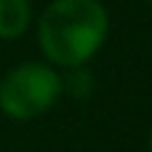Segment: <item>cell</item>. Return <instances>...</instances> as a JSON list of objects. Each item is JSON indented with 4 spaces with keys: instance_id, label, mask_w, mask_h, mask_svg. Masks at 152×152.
Returning a JSON list of instances; mask_svg holds the SVG:
<instances>
[{
    "instance_id": "obj_1",
    "label": "cell",
    "mask_w": 152,
    "mask_h": 152,
    "mask_svg": "<svg viewBox=\"0 0 152 152\" xmlns=\"http://www.w3.org/2000/svg\"><path fill=\"white\" fill-rule=\"evenodd\" d=\"M35 37L59 72L88 67L110 37V11L102 0H51L35 19Z\"/></svg>"
},
{
    "instance_id": "obj_2",
    "label": "cell",
    "mask_w": 152,
    "mask_h": 152,
    "mask_svg": "<svg viewBox=\"0 0 152 152\" xmlns=\"http://www.w3.org/2000/svg\"><path fill=\"white\" fill-rule=\"evenodd\" d=\"M61 96V72L48 61H19L0 77V112L16 123L43 118Z\"/></svg>"
},
{
    "instance_id": "obj_3",
    "label": "cell",
    "mask_w": 152,
    "mask_h": 152,
    "mask_svg": "<svg viewBox=\"0 0 152 152\" xmlns=\"http://www.w3.org/2000/svg\"><path fill=\"white\" fill-rule=\"evenodd\" d=\"M29 0H0V40H19L32 27Z\"/></svg>"
},
{
    "instance_id": "obj_5",
    "label": "cell",
    "mask_w": 152,
    "mask_h": 152,
    "mask_svg": "<svg viewBox=\"0 0 152 152\" xmlns=\"http://www.w3.org/2000/svg\"><path fill=\"white\" fill-rule=\"evenodd\" d=\"M147 152H152V128H150V136H147Z\"/></svg>"
},
{
    "instance_id": "obj_6",
    "label": "cell",
    "mask_w": 152,
    "mask_h": 152,
    "mask_svg": "<svg viewBox=\"0 0 152 152\" xmlns=\"http://www.w3.org/2000/svg\"><path fill=\"white\" fill-rule=\"evenodd\" d=\"M144 3H147V5H152V0H144Z\"/></svg>"
},
{
    "instance_id": "obj_4",
    "label": "cell",
    "mask_w": 152,
    "mask_h": 152,
    "mask_svg": "<svg viewBox=\"0 0 152 152\" xmlns=\"http://www.w3.org/2000/svg\"><path fill=\"white\" fill-rule=\"evenodd\" d=\"M94 88H96V80H94L88 67H75V69H64L61 72V91L69 99L86 102V99L94 96Z\"/></svg>"
}]
</instances>
